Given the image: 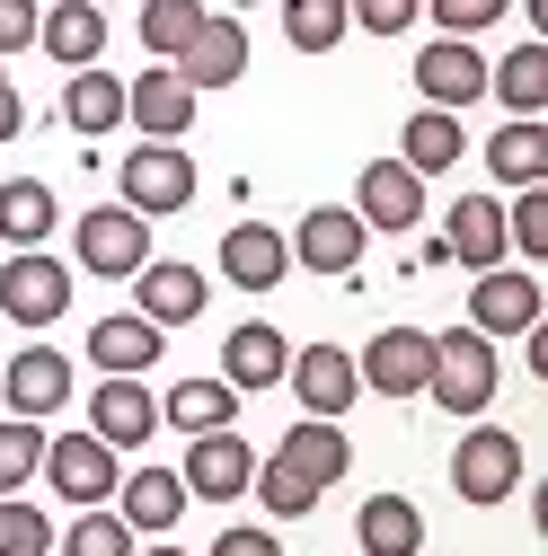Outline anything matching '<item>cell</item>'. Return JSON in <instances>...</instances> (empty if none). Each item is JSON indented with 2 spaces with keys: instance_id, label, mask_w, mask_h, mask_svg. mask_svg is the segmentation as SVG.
Returning <instances> with one entry per match:
<instances>
[{
  "instance_id": "cell-1",
  "label": "cell",
  "mask_w": 548,
  "mask_h": 556,
  "mask_svg": "<svg viewBox=\"0 0 548 556\" xmlns=\"http://www.w3.org/2000/svg\"><path fill=\"white\" fill-rule=\"evenodd\" d=\"M425 397H434L443 415H487V397H496V336H477V327H451V336H434Z\"/></svg>"
},
{
  "instance_id": "cell-2",
  "label": "cell",
  "mask_w": 548,
  "mask_h": 556,
  "mask_svg": "<svg viewBox=\"0 0 548 556\" xmlns=\"http://www.w3.org/2000/svg\"><path fill=\"white\" fill-rule=\"evenodd\" d=\"M451 485H460V504H469V513L505 504L513 485H522V442H513L505 425H469L460 451H451Z\"/></svg>"
},
{
  "instance_id": "cell-3",
  "label": "cell",
  "mask_w": 548,
  "mask_h": 556,
  "mask_svg": "<svg viewBox=\"0 0 548 556\" xmlns=\"http://www.w3.org/2000/svg\"><path fill=\"white\" fill-rule=\"evenodd\" d=\"M186 203H195V160H186V142H133V151H124V213L160 222V213H186Z\"/></svg>"
},
{
  "instance_id": "cell-4",
  "label": "cell",
  "mask_w": 548,
  "mask_h": 556,
  "mask_svg": "<svg viewBox=\"0 0 548 556\" xmlns=\"http://www.w3.org/2000/svg\"><path fill=\"white\" fill-rule=\"evenodd\" d=\"M0 309H10L18 327H53L62 309H72V265L45 256V248H18L10 265H0Z\"/></svg>"
},
{
  "instance_id": "cell-5",
  "label": "cell",
  "mask_w": 548,
  "mask_h": 556,
  "mask_svg": "<svg viewBox=\"0 0 548 556\" xmlns=\"http://www.w3.org/2000/svg\"><path fill=\"white\" fill-rule=\"evenodd\" d=\"M354 371H363V389H381V397H425L434 336H425V327H381L363 354H354Z\"/></svg>"
},
{
  "instance_id": "cell-6",
  "label": "cell",
  "mask_w": 548,
  "mask_h": 556,
  "mask_svg": "<svg viewBox=\"0 0 548 556\" xmlns=\"http://www.w3.org/2000/svg\"><path fill=\"white\" fill-rule=\"evenodd\" d=\"M248 477H257V451L239 433H195L186 442V468H177L186 504H231V495H248Z\"/></svg>"
},
{
  "instance_id": "cell-7",
  "label": "cell",
  "mask_w": 548,
  "mask_h": 556,
  "mask_svg": "<svg viewBox=\"0 0 548 556\" xmlns=\"http://www.w3.org/2000/svg\"><path fill=\"white\" fill-rule=\"evenodd\" d=\"M45 477H53V495H72L80 513L107 504L115 485H124V468H115V451H107L98 433H53V442H45Z\"/></svg>"
},
{
  "instance_id": "cell-8",
  "label": "cell",
  "mask_w": 548,
  "mask_h": 556,
  "mask_svg": "<svg viewBox=\"0 0 548 556\" xmlns=\"http://www.w3.org/2000/svg\"><path fill=\"white\" fill-rule=\"evenodd\" d=\"M363 222H354V203H319V213H301V230L284 239L292 248V265H310V274H327V283H336V274H354L363 265Z\"/></svg>"
},
{
  "instance_id": "cell-9",
  "label": "cell",
  "mask_w": 548,
  "mask_h": 556,
  "mask_svg": "<svg viewBox=\"0 0 548 556\" xmlns=\"http://www.w3.org/2000/svg\"><path fill=\"white\" fill-rule=\"evenodd\" d=\"M539 283H531V274L522 265H487V274H477V283H469V327L477 336H531L539 327Z\"/></svg>"
},
{
  "instance_id": "cell-10",
  "label": "cell",
  "mask_w": 548,
  "mask_h": 556,
  "mask_svg": "<svg viewBox=\"0 0 548 556\" xmlns=\"http://www.w3.org/2000/svg\"><path fill=\"white\" fill-rule=\"evenodd\" d=\"M80 265L107 274V283H133V274L151 265V222L142 213H80Z\"/></svg>"
},
{
  "instance_id": "cell-11",
  "label": "cell",
  "mask_w": 548,
  "mask_h": 556,
  "mask_svg": "<svg viewBox=\"0 0 548 556\" xmlns=\"http://www.w3.org/2000/svg\"><path fill=\"white\" fill-rule=\"evenodd\" d=\"M416 89H425V106L460 115V106L487 98V62H477V45H469V36H434V45L416 53Z\"/></svg>"
},
{
  "instance_id": "cell-12",
  "label": "cell",
  "mask_w": 548,
  "mask_h": 556,
  "mask_svg": "<svg viewBox=\"0 0 548 556\" xmlns=\"http://www.w3.org/2000/svg\"><path fill=\"white\" fill-rule=\"evenodd\" d=\"M169 72L203 98V89H231V80H248V27L239 18H203L195 36H186V53L169 62Z\"/></svg>"
},
{
  "instance_id": "cell-13",
  "label": "cell",
  "mask_w": 548,
  "mask_h": 556,
  "mask_svg": "<svg viewBox=\"0 0 548 556\" xmlns=\"http://www.w3.org/2000/svg\"><path fill=\"white\" fill-rule=\"evenodd\" d=\"M284 380L301 389V406H310V415H327V425H346V406L363 397V371H354L346 344H301Z\"/></svg>"
},
{
  "instance_id": "cell-14",
  "label": "cell",
  "mask_w": 548,
  "mask_h": 556,
  "mask_svg": "<svg viewBox=\"0 0 548 556\" xmlns=\"http://www.w3.org/2000/svg\"><path fill=\"white\" fill-rule=\"evenodd\" d=\"M354 222H363V230H398V239H407V230L425 222V177H416V168H398V160H372V168H363V186H354Z\"/></svg>"
},
{
  "instance_id": "cell-15",
  "label": "cell",
  "mask_w": 548,
  "mask_h": 556,
  "mask_svg": "<svg viewBox=\"0 0 548 556\" xmlns=\"http://www.w3.org/2000/svg\"><path fill=\"white\" fill-rule=\"evenodd\" d=\"M443 256H460L469 274L505 265V256H513V239H505V203H496V194H460L451 213H443Z\"/></svg>"
},
{
  "instance_id": "cell-16",
  "label": "cell",
  "mask_w": 548,
  "mask_h": 556,
  "mask_svg": "<svg viewBox=\"0 0 548 556\" xmlns=\"http://www.w3.org/2000/svg\"><path fill=\"white\" fill-rule=\"evenodd\" d=\"M133 318H151V327H195L203 318V301H213V283H203L195 265H169V256H151L142 274H133Z\"/></svg>"
},
{
  "instance_id": "cell-17",
  "label": "cell",
  "mask_w": 548,
  "mask_h": 556,
  "mask_svg": "<svg viewBox=\"0 0 548 556\" xmlns=\"http://www.w3.org/2000/svg\"><path fill=\"white\" fill-rule=\"evenodd\" d=\"M0 397H10V415H27V425L62 415V397H72V354H53V344H27V354L0 371Z\"/></svg>"
},
{
  "instance_id": "cell-18",
  "label": "cell",
  "mask_w": 548,
  "mask_h": 556,
  "mask_svg": "<svg viewBox=\"0 0 548 556\" xmlns=\"http://www.w3.org/2000/svg\"><path fill=\"white\" fill-rule=\"evenodd\" d=\"M89 433H98L107 451H142V442L160 433V397H151L142 380H98V397H89Z\"/></svg>"
},
{
  "instance_id": "cell-19",
  "label": "cell",
  "mask_w": 548,
  "mask_h": 556,
  "mask_svg": "<svg viewBox=\"0 0 548 556\" xmlns=\"http://www.w3.org/2000/svg\"><path fill=\"white\" fill-rule=\"evenodd\" d=\"M36 45L62 62V72H89V62L107 53V10L98 0H53V10L36 18Z\"/></svg>"
},
{
  "instance_id": "cell-20",
  "label": "cell",
  "mask_w": 548,
  "mask_h": 556,
  "mask_svg": "<svg viewBox=\"0 0 548 556\" xmlns=\"http://www.w3.org/2000/svg\"><path fill=\"white\" fill-rule=\"evenodd\" d=\"M124 115L142 124V142H186V124H195V89L177 72H142L124 89Z\"/></svg>"
},
{
  "instance_id": "cell-21",
  "label": "cell",
  "mask_w": 548,
  "mask_h": 556,
  "mask_svg": "<svg viewBox=\"0 0 548 556\" xmlns=\"http://www.w3.org/2000/svg\"><path fill=\"white\" fill-rule=\"evenodd\" d=\"M274 459H284V468H292L301 485H319V495H327V485L354 468V442H346V425H327V415H310V425H292V433H284V451H274Z\"/></svg>"
},
{
  "instance_id": "cell-22",
  "label": "cell",
  "mask_w": 548,
  "mask_h": 556,
  "mask_svg": "<svg viewBox=\"0 0 548 556\" xmlns=\"http://www.w3.org/2000/svg\"><path fill=\"white\" fill-rule=\"evenodd\" d=\"M222 274L239 292H274L292 274V248H284V230H265V222H239L231 239H222Z\"/></svg>"
},
{
  "instance_id": "cell-23",
  "label": "cell",
  "mask_w": 548,
  "mask_h": 556,
  "mask_svg": "<svg viewBox=\"0 0 548 556\" xmlns=\"http://www.w3.org/2000/svg\"><path fill=\"white\" fill-rule=\"evenodd\" d=\"M89 363H98L107 380H142V371L160 363V327H151V318H98V327H89Z\"/></svg>"
},
{
  "instance_id": "cell-24",
  "label": "cell",
  "mask_w": 548,
  "mask_h": 556,
  "mask_svg": "<svg viewBox=\"0 0 548 556\" xmlns=\"http://www.w3.org/2000/svg\"><path fill=\"white\" fill-rule=\"evenodd\" d=\"M115 495H124V504H115V521H124V530H151V539H160V530H177V513H186L177 468H133Z\"/></svg>"
},
{
  "instance_id": "cell-25",
  "label": "cell",
  "mask_w": 548,
  "mask_h": 556,
  "mask_svg": "<svg viewBox=\"0 0 548 556\" xmlns=\"http://www.w3.org/2000/svg\"><path fill=\"white\" fill-rule=\"evenodd\" d=\"M231 415H239V389H231V380H177V389L160 397V425H177L186 442H195V433H231Z\"/></svg>"
},
{
  "instance_id": "cell-26",
  "label": "cell",
  "mask_w": 548,
  "mask_h": 556,
  "mask_svg": "<svg viewBox=\"0 0 548 556\" xmlns=\"http://www.w3.org/2000/svg\"><path fill=\"white\" fill-rule=\"evenodd\" d=\"M284 371H292V344L274 327H231V344H222V380L231 389H274Z\"/></svg>"
},
{
  "instance_id": "cell-27",
  "label": "cell",
  "mask_w": 548,
  "mask_h": 556,
  "mask_svg": "<svg viewBox=\"0 0 548 556\" xmlns=\"http://www.w3.org/2000/svg\"><path fill=\"white\" fill-rule=\"evenodd\" d=\"M460 151H469L460 142V115H443V106H416L407 132H398V168H416V177H443Z\"/></svg>"
},
{
  "instance_id": "cell-28",
  "label": "cell",
  "mask_w": 548,
  "mask_h": 556,
  "mask_svg": "<svg viewBox=\"0 0 548 556\" xmlns=\"http://www.w3.org/2000/svg\"><path fill=\"white\" fill-rule=\"evenodd\" d=\"M62 124L89 132V142H98V132H115V124H124V80L98 72V62H89V72H72V89H62Z\"/></svg>"
},
{
  "instance_id": "cell-29",
  "label": "cell",
  "mask_w": 548,
  "mask_h": 556,
  "mask_svg": "<svg viewBox=\"0 0 548 556\" xmlns=\"http://www.w3.org/2000/svg\"><path fill=\"white\" fill-rule=\"evenodd\" d=\"M354 539H363V556H416L425 547V513L407 495H372L363 521H354Z\"/></svg>"
},
{
  "instance_id": "cell-30",
  "label": "cell",
  "mask_w": 548,
  "mask_h": 556,
  "mask_svg": "<svg viewBox=\"0 0 548 556\" xmlns=\"http://www.w3.org/2000/svg\"><path fill=\"white\" fill-rule=\"evenodd\" d=\"M53 213H62V203H53L45 177H10V186H0V239H10V248H45Z\"/></svg>"
},
{
  "instance_id": "cell-31",
  "label": "cell",
  "mask_w": 548,
  "mask_h": 556,
  "mask_svg": "<svg viewBox=\"0 0 548 556\" xmlns=\"http://www.w3.org/2000/svg\"><path fill=\"white\" fill-rule=\"evenodd\" d=\"M487 168L505 177V186H548V132H539V115H513L496 142H487Z\"/></svg>"
},
{
  "instance_id": "cell-32",
  "label": "cell",
  "mask_w": 548,
  "mask_h": 556,
  "mask_svg": "<svg viewBox=\"0 0 548 556\" xmlns=\"http://www.w3.org/2000/svg\"><path fill=\"white\" fill-rule=\"evenodd\" d=\"M487 89H496L513 115H539V106H548V45H513L505 62H487Z\"/></svg>"
},
{
  "instance_id": "cell-33",
  "label": "cell",
  "mask_w": 548,
  "mask_h": 556,
  "mask_svg": "<svg viewBox=\"0 0 548 556\" xmlns=\"http://www.w3.org/2000/svg\"><path fill=\"white\" fill-rule=\"evenodd\" d=\"M346 0H284V36H292V53H336L346 45Z\"/></svg>"
},
{
  "instance_id": "cell-34",
  "label": "cell",
  "mask_w": 548,
  "mask_h": 556,
  "mask_svg": "<svg viewBox=\"0 0 548 556\" xmlns=\"http://www.w3.org/2000/svg\"><path fill=\"white\" fill-rule=\"evenodd\" d=\"M203 18H213L203 0H142V45H151L160 62H177V53H186V36H195Z\"/></svg>"
},
{
  "instance_id": "cell-35",
  "label": "cell",
  "mask_w": 548,
  "mask_h": 556,
  "mask_svg": "<svg viewBox=\"0 0 548 556\" xmlns=\"http://www.w3.org/2000/svg\"><path fill=\"white\" fill-rule=\"evenodd\" d=\"M0 556H53V521L27 495H0Z\"/></svg>"
},
{
  "instance_id": "cell-36",
  "label": "cell",
  "mask_w": 548,
  "mask_h": 556,
  "mask_svg": "<svg viewBox=\"0 0 548 556\" xmlns=\"http://www.w3.org/2000/svg\"><path fill=\"white\" fill-rule=\"evenodd\" d=\"M36 468H45V425H27V415H18V425H0V495H18Z\"/></svg>"
},
{
  "instance_id": "cell-37",
  "label": "cell",
  "mask_w": 548,
  "mask_h": 556,
  "mask_svg": "<svg viewBox=\"0 0 548 556\" xmlns=\"http://www.w3.org/2000/svg\"><path fill=\"white\" fill-rule=\"evenodd\" d=\"M53 556H133V530H124L115 513H98V504H89L72 530H62V547H53Z\"/></svg>"
},
{
  "instance_id": "cell-38",
  "label": "cell",
  "mask_w": 548,
  "mask_h": 556,
  "mask_svg": "<svg viewBox=\"0 0 548 556\" xmlns=\"http://www.w3.org/2000/svg\"><path fill=\"white\" fill-rule=\"evenodd\" d=\"M248 485H257V504H265V513H274V521H301V513H310V504H319V485H301V477H292V468H284V459H265V468H257V477H248Z\"/></svg>"
},
{
  "instance_id": "cell-39",
  "label": "cell",
  "mask_w": 548,
  "mask_h": 556,
  "mask_svg": "<svg viewBox=\"0 0 548 556\" xmlns=\"http://www.w3.org/2000/svg\"><path fill=\"white\" fill-rule=\"evenodd\" d=\"M505 239H513L522 256H548V186H513V203H505Z\"/></svg>"
},
{
  "instance_id": "cell-40",
  "label": "cell",
  "mask_w": 548,
  "mask_h": 556,
  "mask_svg": "<svg viewBox=\"0 0 548 556\" xmlns=\"http://www.w3.org/2000/svg\"><path fill=\"white\" fill-rule=\"evenodd\" d=\"M346 18L372 27V36H407V27L425 18V0H346Z\"/></svg>"
},
{
  "instance_id": "cell-41",
  "label": "cell",
  "mask_w": 548,
  "mask_h": 556,
  "mask_svg": "<svg viewBox=\"0 0 548 556\" xmlns=\"http://www.w3.org/2000/svg\"><path fill=\"white\" fill-rule=\"evenodd\" d=\"M425 10L443 18V36H477V27H496L513 0H425Z\"/></svg>"
},
{
  "instance_id": "cell-42",
  "label": "cell",
  "mask_w": 548,
  "mask_h": 556,
  "mask_svg": "<svg viewBox=\"0 0 548 556\" xmlns=\"http://www.w3.org/2000/svg\"><path fill=\"white\" fill-rule=\"evenodd\" d=\"M36 0H0V53H18V45H36Z\"/></svg>"
},
{
  "instance_id": "cell-43",
  "label": "cell",
  "mask_w": 548,
  "mask_h": 556,
  "mask_svg": "<svg viewBox=\"0 0 548 556\" xmlns=\"http://www.w3.org/2000/svg\"><path fill=\"white\" fill-rule=\"evenodd\" d=\"M213 556H284V547H274L265 530H222V539H213Z\"/></svg>"
},
{
  "instance_id": "cell-44",
  "label": "cell",
  "mask_w": 548,
  "mask_h": 556,
  "mask_svg": "<svg viewBox=\"0 0 548 556\" xmlns=\"http://www.w3.org/2000/svg\"><path fill=\"white\" fill-rule=\"evenodd\" d=\"M18 124H27V106H18V89H10V80H0V142H10Z\"/></svg>"
},
{
  "instance_id": "cell-45",
  "label": "cell",
  "mask_w": 548,
  "mask_h": 556,
  "mask_svg": "<svg viewBox=\"0 0 548 556\" xmlns=\"http://www.w3.org/2000/svg\"><path fill=\"white\" fill-rule=\"evenodd\" d=\"M142 556H186V547H142Z\"/></svg>"
},
{
  "instance_id": "cell-46",
  "label": "cell",
  "mask_w": 548,
  "mask_h": 556,
  "mask_svg": "<svg viewBox=\"0 0 548 556\" xmlns=\"http://www.w3.org/2000/svg\"><path fill=\"white\" fill-rule=\"evenodd\" d=\"M0 80H10V72H0Z\"/></svg>"
},
{
  "instance_id": "cell-47",
  "label": "cell",
  "mask_w": 548,
  "mask_h": 556,
  "mask_svg": "<svg viewBox=\"0 0 548 556\" xmlns=\"http://www.w3.org/2000/svg\"><path fill=\"white\" fill-rule=\"evenodd\" d=\"M239 10H248V0H239Z\"/></svg>"
},
{
  "instance_id": "cell-48",
  "label": "cell",
  "mask_w": 548,
  "mask_h": 556,
  "mask_svg": "<svg viewBox=\"0 0 548 556\" xmlns=\"http://www.w3.org/2000/svg\"><path fill=\"white\" fill-rule=\"evenodd\" d=\"M98 10H107V0H98Z\"/></svg>"
}]
</instances>
